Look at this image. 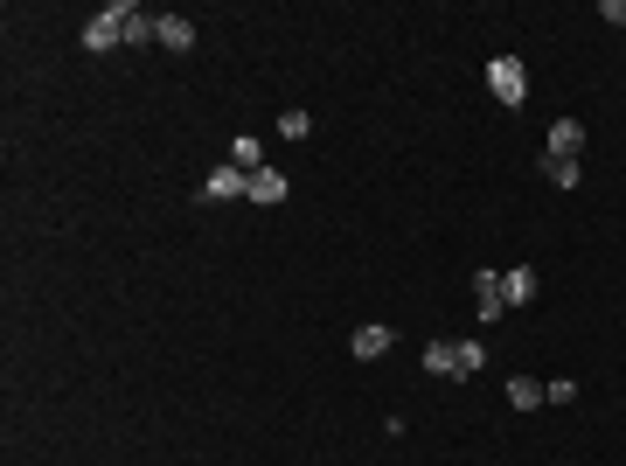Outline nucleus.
<instances>
[{
  "label": "nucleus",
  "instance_id": "obj_13",
  "mask_svg": "<svg viewBox=\"0 0 626 466\" xmlns=\"http://www.w3.org/2000/svg\"><path fill=\"white\" fill-rule=\"evenodd\" d=\"M272 133H279V140H307V133H313V112H300V105H286Z\"/></svg>",
  "mask_w": 626,
  "mask_h": 466
},
{
  "label": "nucleus",
  "instance_id": "obj_2",
  "mask_svg": "<svg viewBox=\"0 0 626 466\" xmlns=\"http://www.w3.org/2000/svg\"><path fill=\"white\" fill-rule=\"evenodd\" d=\"M487 91H494L508 112H522V105H529V70H522L515 56H494V63H487Z\"/></svg>",
  "mask_w": 626,
  "mask_h": 466
},
{
  "label": "nucleus",
  "instance_id": "obj_12",
  "mask_svg": "<svg viewBox=\"0 0 626 466\" xmlns=\"http://www.w3.org/2000/svg\"><path fill=\"white\" fill-rule=\"evenodd\" d=\"M230 167H244V174H258V167H265V147H258L251 133H237V140H230Z\"/></svg>",
  "mask_w": 626,
  "mask_h": 466
},
{
  "label": "nucleus",
  "instance_id": "obj_14",
  "mask_svg": "<svg viewBox=\"0 0 626 466\" xmlns=\"http://www.w3.org/2000/svg\"><path fill=\"white\" fill-rule=\"evenodd\" d=\"M508 404H515V411H536V404H543V383H536V376H515V383H508Z\"/></svg>",
  "mask_w": 626,
  "mask_h": 466
},
{
  "label": "nucleus",
  "instance_id": "obj_15",
  "mask_svg": "<svg viewBox=\"0 0 626 466\" xmlns=\"http://www.w3.org/2000/svg\"><path fill=\"white\" fill-rule=\"evenodd\" d=\"M140 42H154V14L126 7V49H140Z\"/></svg>",
  "mask_w": 626,
  "mask_h": 466
},
{
  "label": "nucleus",
  "instance_id": "obj_4",
  "mask_svg": "<svg viewBox=\"0 0 626 466\" xmlns=\"http://www.w3.org/2000/svg\"><path fill=\"white\" fill-rule=\"evenodd\" d=\"M154 42L174 49V56H188V49H195V21H188V14H154Z\"/></svg>",
  "mask_w": 626,
  "mask_h": 466
},
{
  "label": "nucleus",
  "instance_id": "obj_11",
  "mask_svg": "<svg viewBox=\"0 0 626 466\" xmlns=\"http://www.w3.org/2000/svg\"><path fill=\"white\" fill-rule=\"evenodd\" d=\"M536 167H543V181H550V188H578V181H585V167H578V160H536Z\"/></svg>",
  "mask_w": 626,
  "mask_h": 466
},
{
  "label": "nucleus",
  "instance_id": "obj_8",
  "mask_svg": "<svg viewBox=\"0 0 626 466\" xmlns=\"http://www.w3.org/2000/svg\"><path fill=\"white\" fill-rule=\"evenodd\" d=\"M348 355H355V362H376V355H390V327H383V320H369V327H355V341H348Z\"/></svg>",
  "mask_w": 626,
  "mask_h": 466
},
{
  "label": "nucleus",
  "instance_id": "obj_3",
  "mask_svg": "<svg viewBox=\"0 0 626 466\" xmlns=\"http://www.w3.org/2000/svg\"><path fill=\"white\" fill-rule=\"evenodd\" d=\"M536 293H543V272L536 265H508L501 272V307H536Z\"/></svg>",
  "mask_w": 626,
  "mask_h": 466
},
{
  "label": "nucleus",
  "instance_id": "obj_9",
  "mask_svg": "<svg viewBox=\"0 0 626 466\" xmlns=\"http://www.w3.org/2000/svg\"><path fill=\"white\" fill-rule=\"evenodd\" d=\"M473 307H480V320H501V272H473Z\"/></svg>",
  "mask_w": 626,
  "mask_h": 466
},
{
  "label": "nucleus",
  "instance_id": "obj_16",
  "mask_svg": "<svg viewBox=\"0 0 626 466\" xmlns=\"http://www.w3.org/2000/svg\"><path fill=\"white\" fill-rule=\"evenodd\" d=\"M571 397H578L571 376H550V383H543V404H571Z\"/></svg>",
  "mask_w": 626,
  "mask_h": 466
},
{
  "label": "nucleus",
  "instance_id": "obj_5",
  "mask_svg": "<svg viewBox=\"0 0 626 466\" xmlns=\"http://www.w3.org/2000/svg\"><path fill=\"white\" fill-rule=\"evenodd\" d=\"M244 188H251V174L223 160V167H216V174H209V181H202L195 195H202V202H230V195H244Z\"/></svg>",
  "mask_w": 626,
  "mask_h": 466
},
{
  "label": "nucleus",
  "instance_id": "obj_6",
  "mask_svg": "<svg viewBox=\"0 0 626 466\" xmlns=\"http://www.w3.org/2000/svg\"><path fill=\"white\" fill-rule=\"evenodd\" d=\"M543 154H550V160H578V154H585V126H578V119H557L550 140H543Z\"/></svg>",
  "mask_w": 626,
  "mask_h": 466
},
{
  "label": "nucleus",
  "instance_id": "obj_17",
  "mask_svg": "<svg viewBox=\"0 0 626 466\" xmlns=\"http://www.w3.org/2000/svg\"><path fill=\"white\" fill-rule=\"evenodd\" d=\"M480 362H487V348H480V341H460V376H480Z\"/></svg>",
  "mask_w": 626,
  "mask_h": 466
},
{
  "label": "nucleus",
  "instance_id": "obj_7",
  "mask_svg": "<svg viewBox=\"0 0 626 466\" xmlns=\"http://www.w3.org/2000/svg\"><path fill=\"white\" fill-rule=\"evenodd\" d=\"M286 195H293V188H286V174H279V167H258V174H251V188H244V202H265V209H272V202H286Z\"/></svg>",
  "mask_w": 626,
  "mask_h": 466
},
{
  "label": "nucleus",
  "instance_id": "obj_1",
  "mask_svg": "<svg viewBox=\"0 0 626 466\" xmlns=\"http://www.w3.org/2000/svg\"><path fill=\"white\" fill-rule=\"evenodd\" d=\"M126 7H133V0H112V7H98V14L84 21V49H91V56H105V49L126 42Z\"/></svg>",
  "mask_w": 626,
  "mask_h": 466
},
{
  "label": "nucleus",
  "instance_id": "obj_10",
  "mask_svg": "<svg viewBox=\"0 0 626 466\" xmlns=\"http://www.w3.org/2000/svg\"><path fill=\"white\" fill-rule=\"evenodd\" d=\"M425 369L432 376H460V341H425Z\"/></svg>",
  "mask_w": 626,
  "mask_h": 466
}]
</instances>
